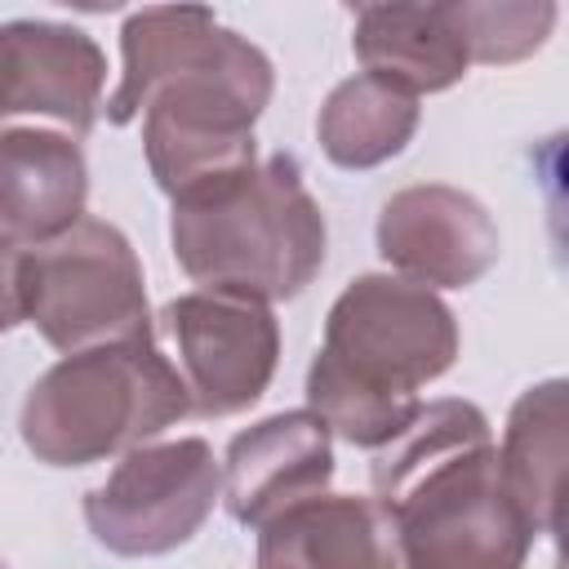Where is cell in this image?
Listing matches in <instances>:
<instances>
[{"mask_svg": "<svg viewBox=\"0 0 569 569\" xmlns=\"http://www.w3.org/2000/svg\"><path fill=\"white\" fill-rule=\"evenodd\" d=\"M267 98L271 62L209 9H142L124 22V76L107 116L129 124L147 111V160L173 200L253 169Z\"/></svg>", "mask_w": 569, "mask_h": 569, "instance_id": "1", "label": "cell"}, {"mask_svg": "<svg viewBox=\"0 0 569 569\" xmlns=\"http://www.w3.org/2000/svg\"><path fill=\"white\" fill-rule=\"evenodd\" d=\"M191 409L151 342H111L53 365L22 405V440L49 467H84L142 445Z\"/></svg>", "mask_w": 569, "mask_h": 569, "instance_id": "5", "label": "cell"}, {"mask_svg": "<svg viewBox=\"0 0 569 569\" xmlns=\"http://www.w3.org/2000/svg\"><path fill=\"white\" fill-rule=\"evenodd\" d=\"M400 569H520L533 525L502 485L489 422L467 400L418 409L373 458Z\"/></svg>", "mask_w": 569, "mask_h": 569, "instance_id": "2", "label": "cell"}, {"mask_svg": "<svg viewBox=\"0 0 569 569\" xmlns=\"http://www.w3.org/2000/svg\"><path fill=\"white\" fill-rule=\"evenodd\" d=\"M22 320V302H18V253L13 240L0 231V333L13 329Z\"/></svg>", "mask_w": 569, "mask_h": 569, "instance_id": "17", "label": "cell"}, {"mask_svg": "<svg viewBox=\"0 0 569 569\" xmlns=\"http://www.w3.org/2000/svg\"><path fill=\"white\" fill-rule=\"evenodd\" d=\"M356 53L369 76L413 98L449 89L471 58L453 4H369L356 18Z\"/></svg>", "mask_w": 569, "mask_h": 569, "instance_id": "14", "label": "cell"}, {"mask_svg": "<svg viewBox=\"0 0 569 569\" xmlns=\"http://www.w3.org/2000/svg\"><path fill=\"white\" fill-rule=\"evenodd\" d=\"M333 476L329 431L316 413H280L236 436L227 449V507L240 525H271L325 493Z\"/></svg>", "mask_w": 569, "mask_h": 569, "instance_id": "11", "label": "cell"}, {"mask_svg": "<svg viewBox=\"0 0 569 569\" xmlns=\"http://www.w3.org/2000/svg\"><path fill=\"white\" fill-rule=\"evenodd\" d=\"M22 316L67 356L151 342L142 267L129 240L98 218H80L62 236L18 253Z\"/></svg>", "mask_w": 569, "mask_h": 569, "instance_id": "6", "label": "cell"}, {"mask_svg": "<svg viewBox=\"0 0 569 569\" xmlns=\"http://www.w3.org/2000/svg\"><path fill=\"white\" fill-rule=\"evenodd\" d=\"M84 156L71 138L44 129L0 133V231L44 244L84 218Z\"/></svg>", "mask_w": 569, "mask_h": 569, "instance_id": "12", "label": "cell"}, {"mask_svg": "<svg viewBox=\"0 0 569 569\" xmlns=\"http://www.w3.org/2000/svg\"><path fill=\"white\" fill-rule=\"evenodd\" d=\"M378 249L422 289H462L498 258V227L480 200L453 187H409L382 204Z\"/></svg>", "mask_w": 569, "mask_h": 569, "instance_id": "9", "label": "cell"}, {"mask_svg": "<svg viewBox=\"0 0 569 569\" xmlns=\"http://www.w3.org/2000/svg\"><path fill=\"white\" fill-rule=\"evenodd\" d=\"M160 320L173 338L178 378L196 413H240L267 391L280 356V329L262 298L204 289L169 302Z\"/></svg>", "mask_w": 569, "mask_h": 569, "instance_id": "8", "label": "cell"}, {"mask_svg": "<svg viewBox=\"0 0 569 569\" xmlns=\"http://www.w3.org/2000/svg\"><path fill=\"white\" fill-rule=\"evenodd\" d=\"M258 569H400L378 502L311 498L262 525Z\"/></svg>", "mask_w": 569, "mask_h": 569, "instance_id": "13", "label": "cell"}, {"mask_svg": "<svg viewBox=\"0 0 569 569\" xmlns=\"http://www.w3.org/2000/svg\"><path fill=\"white\" fill-rule=\"evenodd\" d=\"M502 485L520 502L533 529H556L560 476H565V387L542 382L525 391L507 422V445L498 453Z\"/></svg>", "mask_w": 569, "mask_h": 569, "instance_id": "15", "label": "cell"}, {"mask_svg": "<svg viewBox=\"0 0 569 569\" xmlns=\"http://www.w3.org/2000/svg\"><path fill=\"white\" fill-rule=\"evenodd\" d=\"M173 258L209 289L293 298L325 262V218L289 156L173 200Z\"/></svg>", "mask_w": 569, "mask_h": 569, "instance_id": "4", "label": "cell"}, {"mask_svg": "<svg viewBox=\"0 0 569 569\" xmlns=\"http://www.w3.org/2000/svg\"><path fill=\"white\" fill-rule=\"evenodd\" d=\"M458 356L449 307L391 276H360L329 311L325 347L307 373L311 413L351 445H387L422 405L418 387Z\"/></svg>", "mask_w": 569, "mask_h": 569, "instance_id": "3", "label": "cell"}, {"mask_svg": "<svg viewBox=\"0 0 569 569\" xmlns=\"http://www.w3.org/2000/svg\"><path fill=\"white\" fill-rule=\"evenodd\" d=\"M218 485L213 449L196 436L133 449L107 485L84 498V520L116 556H164L204 525Z\"/></svg>", "mask_w": 569, "mask_h": 569, "instance_id": "7", "label": "cell"}, {"mask_svg": "<svg viewBox=\"0 0 569 569\" xmlns=\"http://www.w3.org/2000/svg\"><path fill=\"white\" fill-rule=\"evenodd\" d=\"M102 80V49L84 31L58 22L0 27V120L36 111L84 133L93 124Z\"/></svg>", "mask_w": 569, "mask_h": 569, "instance_id": "10", "label": "cell"}, {"mask_svg": "<svg viewBox=\"0 0 569 569\" xmlns=\"http://www.w3.org/2000/svg\"><path fill=\"white\" fill-rule=\"evenodd\" d=\"M316 129H320V147L333 164L369 169V164H382L387 156H396L413 138L418 98L405 93L400 84L365 71L356 80H342L329 93Z\"/></svg>", "mask_w": 569, "mask_h": 569, "instance_id": "16", "label": "cell"}]
</instances>
